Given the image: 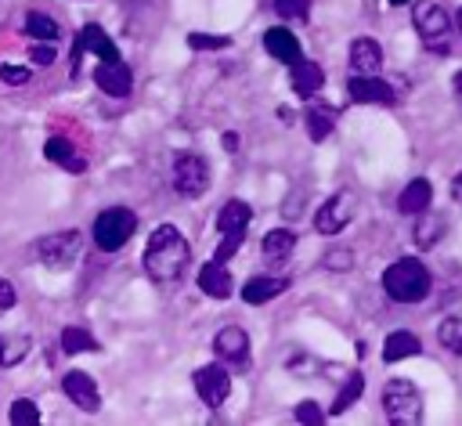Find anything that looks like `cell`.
<instances>
[{"label":"cell","instance_id":"23","mask_svg":"<svg viewBox=\"0 0 462 426\" xmlns=\"http://www.w3.org/2000/svg\"><path fill=\"white\" fill-rule=\"evenodd\" d=\"M249 220H253V209H249L242 199H231V202H224L220 213H217V231H220V235H224V231H245Z\"/></svg>","mask_w":462,"mask_h":426},{"label":"cell","instance_id":"39","mask_svg":"<svg viewBox=\"0 0 462 426\" xmlns=\"http://www.w3.org/2000/svg\"><path fill=\"white\" fill-rule=\"evenodd\" d=\"M14 300H18V296H14V285H11L7 278H0V314H4V310H11V307H14Z\"/></svg>","mask_w":462,"mask_h":426},{"label":"cell","instance_id":"17","mask_svg":"<svg viewBox=\"0 0 462 426\" xmlns=\"http://www.w3.org/2000/svg\"><path fill=\"white\" fill-rule=\"evenodd\" d=\"M285 289H289V278H282V274H256V278H249L242 285V300L245 303H267V300L282 296Z\"/></svg>","mask_w":462,"mask_h":426},{"label":"cell","instance_id":"32","mask_svg":"<svg viewBox=\"0 0 462 426\" xmlns=\"http://www.w3.org/2000/svg\"><path fill=\"white\" fill-rule=\"evenodd\" d=\"M274 11H278V18H285V22H307L310 0H274Z\"/></svg>","mask_w":462,"mask_h":426},{"label":"cell","instance_id":"5","mask_svg":"<svg viewBox=\"0 0 462 426\" xmlns=\"http://www.w3.org/2000/svg\"><path fill=\"white\" fill-rule=\"evenodd\" d=\"M383 412L397 426H415L422 419V394L411 379H390L383 386Z\"/></svg>","mask_w":462,"mask_h":426},{"label":"cell","instance_id":"42","mask_svg":"<svg viewBox=\"0 0 462 426\" xmlns=\"http://www.w3.org/2000/svg\"><path fill=\"white\" fill-rule=\"evenodd\" d=\"M220 141H224V148H227V152H235V148H238V134H224Z\"/></svg>","mask_w":462,"mask_h":426},{"label":"cell","instance_id":"38","mask_svg":"<svg viewBox=\"0 0 462 426\" xmlns=\"http://www.w3.org/2000/svg\"><path fill=\"white\" fill-rule=\"evenodd\" d=\"M325 267L346 271V267H350V253H346V249H332V253H325Z\"/></svg>","mask_w":462,"mask_h":426},{"label":"cell","instance_id":"20","mask_svg":"<svg viewBox=\"0 0 462 426\" xmlns=\"http://www.w3.org/2000/svg\"><path fill=\"white\" fill-rule=\"evenodd\" d=\"M292 249H296V235L289 227H274V231L263 235V256H267L271 267H282L292 256Z\"/></svg>","mask_w":462,"mask_h":426},{"label":"cell","instance_id":"16","mask_svg":"<svg viewBox=\"0 0 462 426\" xmlns=\"http://www.w3.org/2000/svg\"><path fill=\"white\" fill-rule=\"evenodd\" d=\"M231 271H227V264H220V260H209V264H202V271H199V289L206 292V296H213V300H227L231 296Z\"/></svg>","mask_w":462,"mask_h":426},{"label":"cell","instance_id":"12","mask_svg":"<svg viewBox=\"0 0 462 426\" xmlns=\"http://www.w3.org/2000/svg\"><path fill=\"white\" fill-rule=\"evenodd\" d=\"M61 390H65V397H69L76 408H83V412H97V408H101V394H97V383H94L87 372H79V368L65 372V379H61Z\"/></svg>","mask_w":462,"mask_h":426},{"label":"cell","instance_id":"15","mask_svg":"<svg viewBox=\"0 0 462 426\" xmlns=\"http://www.w3.org/2000/svg\"><path fill=\"white\" fill-rule=\"evenodd\" d=\"M383 69V47L372 36H357L350 43V72L357 76H379Z\"/></svg>","mask_w":462,"mask_h":426},{"label":"cell","instance_id":"26","mask_svg":"<svg viewBox=\"0 0 462 426\" xmlns=\"http://www.w3.org/2000/svg\"><path fill=\"white\" fill-rule=\"evenodd\" d=\"M25 32H29V40H47L51 43V40L61 36V25L43 11H29L25 14Z\"/></svg>","mask_w":462,"mask_h":426},{"label":"cell","instance_id":"33","mask_svg":"<svg viewBox=\"0 0 462 426\" xmlns=\"http://www.w3.org/2000/svg\"><path fill=\"white\" fill-rule=\"evenodd\" d=\"M242 242H245V231H224V235H220V245H217V253H213V260L227 264V260L238 253Z\"/></svg>","mask_w":462,"mask_h":426},{"label":"cell","instance_id":"19","mask_svg":"<svg viewBox=\"0 0 462 426\" xmlns=\"http://www.w3.org/2000/svg\"><path fill=\"white\" fill-rule=\"evenodd\" d=\"M43 155H47L51 162L65 166L69 173H83V170H87V159H83V155L76 152V144H72V141H65V137H47Z\"/></svg>","mask_w":462,"mask_h":426},{"label":"cell","instance_id":"36","mask_svg":"<svg viewBox=\"0 0 462 426\" xmlns=\"http://www.w3.org/2000/svg\"><path fill=\"white\" fill-rule=\"evenodd\" d=\"M325 419V412L314 404V401H300L296 404V422H310V426H318Z\"/></svg>","mask_w":462,"mask_h":426},{"label":"cell","instance_id":"45","mask_svg":"<svg viewBox=\"0 0 462 426\" xmlns=\"http://www.w3.org/2000/svg\"><path fill=\"white\" fill-rule=\"evenodd\" d=\"M390 4H393V7H401V4H408V0H390Z\"/></svg>","mask_w":462,"mask_h":426},{"label":"cell","instance_id":"40","mask_svg":"<svg viewBox=\"0 0 462 426\" xmlns=\"http://www.w3.org/2000/svg\"><path fill=\"white\" fill-rule=\"evenodd\" d=\"M29 54H32V61H36V65H51V61H54V51L47 47V40H43L40 47H32Z\"/></svg>","mask_w":462,"mask_h":426},{"label":"cell","instance_id":"29","mask_svg":"<svg viewBox=\"0 0 462 426\" xmlns=\"http://www.w3.org/2000/svg\"><path fill=\"white\" fill-rule=\"evenodd\" d=\"M361 390H365V375H361V372H350V379L343 383V390H339V394H336V401H332V415L346 412V408L361 397Z\"/></svg>","mask_w":462,"mask_h":426},{"label":"cell","instance_id":"13","mask_svg":"<svg viewBox=\"0 0 462 426\" xmlns=\"http://www.w3.org/2000/svg\"><path fill=\"white\" fill-rule=\"evenodd\" d=\"M94 83H97L108 97H126V94L134 90V72L123 65V58H119V61H97Z\"/></svg>","mask_w":462,"mask_h":426},{"label":"cell","instance_id":"34","mask_svg":"<svg viewBox=\"0 0 462 426\" xmlns=\"http://www.w3.org/2000/svg\"><path fill=\"white\" fill-rule=\"evenodd\" d=\"M188 47H191V51H224V47H231V36H209V32H191V36H188Z\"/></svg>","mask_w":462,"mask_h":426},{"label":"cell","instance_id":"7","mask_svg":"<svg viewBox=\"0 0 462 426\" xmlns=\"http://www.w3.org/2000/svg\"><path fill=\"white\" fill-rule=\"evenodd\" d=\"M173 191L184 195V199H199L206 188H209V162L195 152H177L173 155Z\"/></svg>","mask_w":462,"mask_h":426},{"label":"cell","instance_id":"44","mask_svg":"<svg viewBox=\"0 0 462 426\" xmlns=\"http://www.w3.org/2000/svg\"><path fill=\"white\" fill-rule=\"evenodd\" d=\"M455 25H458V32H462V7H458V14H455Z\"/></svg>","mask_w":462,"mask_h":426},{"label":"cell","instance_id":"18","mask_svg":"<svg viewBox=\"0 0 462 426\" xmlns=\"http://www.w3.org/2000/svg\"><path fill=\"white\" fill-rule=\"evenodd\" d=\"M289 69H292V90H296L300 97H314V94L321 90L325 72H321V65H318V61L300 58V61H296V65H289Z\"/></svg>","mask_w":462,"mask_h":426},{"label":"cell","instance_id":"37","mask_svg":"<svg viewBox=\"0 0 462 426\" xmlns=\"http://www.w3.org/2000/svg\"><path fill=\"white\" fill-rule=\"evenodd\" d=\"M0 79L11 87H22V83H29V69L25 65H0Z\"/></svg>","mask_w":462,"mask_h":426},{"label":"cell","instance_id":"6","mask_svg":"<svg viewBox=\"0 0 462 426\" xmlns=\"http://www.w3.org/2000/svg\"><path fill=\"white\" fill-rule=\"evenodd\" d=\"M79 249H83V231H76V227L43 235V238H36V245H32L36 260H40L43 267H51V271H65V267H72L76 256H79Z\"/></svg>","mask_w":462,"mask_h":426},{"label":"cell","instance_id":"21","mask_svg":"<svg viewBox=\"0 0 462 426\" xmlns=\"http://www.w3.org/2000/svg\"><path fill=\"white\" fill-rule=\"evenodd\" d=\"M430 199H433V188H430V181L426 177H415L404 191H401V199H397V209L401 213H411V217H419V213H426L430 209Z\"/></svg>","mask_w":462,"mask_h":426},{"label":"cell","instance_id":"8","mask_svg":"<svg viewBox=\"0 0 462 426\" xmlns=\"http://www.w3.org/2000/svg\"><path fill=\"white\" fill-rule=\"evenodd\" d=\"M191 379H195V390H199V397H202L206 408H220L227 401V394H231V372L224 365H217V361L195 368Z\"/></svg>","mask_w":462,"mask_h":426},{"label":"cell","instance_id":"27","mask_svg":"<svg viewBox=\"0 0 462 426\" xmlns=\"http://www.w3.org/2000/svg\"><path fill=\"white\" fill-rule=\"evenodd\" d=\"M29 336H18V332H11V336H0V365L4 368H11V365H18L25 354H29Z\"/></svg>","mask_w":462,"mask_h":426},{"label":"cell","instance_id":"14","mask_svg":"<svg viewBox=\"0 0 462 426\" xmlns=\"http://www.w3.org/2000/svg\"><path fill=\"white\" fill-rule=\"evenodd\" d=\"M263 47H267V54H271L274 61H282V65H296V61L303 58L300 40H296V36H292L285 25L267 29V32H263Z\"/></svg>","mask_w":462,"mask_h":426},{"label":"cell","instance_id":"10","mask_svg":"<svg viewBox=\"0 0 462 426\" xmlns=\"http://www.w3.org/2000/svg\"><path fill=\"white\" fill-rule=\"evenodd\" d=\"M213 354H217L224 365H231V368H245V365H249V336H245V329L224 325V329L213 336Z\"/></svg>","mask_w":462,"mask_h":426},{"label":"cell","instance_id":"35","mask_svg":"<svg viewBox=\"0 0 462 426\" xmlns=\"http://www.w3.org/2000/svg\"><path fill=\"white\" fill-rule=\"evenodd\" d=\"M437 235H440V217H426V220L415 227V242H419V249L433 245V242H437Z\"/></svg>","mask_w":462,"mask_h":426},{"label":"cell","instance_id":"2","mask_svg":"<svg viewBox=\"0 0 462 426\" xmlns=\"http://www.w3.org/2000/svg\"><path fill=\"white\" fill-rule=\"evenodd\" d=\"M383 289L397 303H419V300L430 296L433 278H430V271L419 256H401L383 271Z\"/></svg>","mask_w":462,"mask_h":426},{"label":"cell","instance_id":"4","mask_svg":"<svg viewBox=\"0 0 462 426\" xmlns=\"http://www.w3.org/2000/svg\"><path fill=\"white\" fill-rule=\"evenodd\" d=\"M134 231H137V217H134V209H126V206H108V209H101L97 220H94V227H90L94 245H97L101 253L123 249Z\"/></svg>","mask_w":462,"mask_h":426},{"label":"cell","instance_id":"11","mask_svg":"<svg viewBox=\"0 0 462 426\" xmlns=\"http://www.w3.org/2000/svg\"><path fill=\"white\" fill-rule=\"evenodd\" d=\"M346 94L357 105H393L397 101V94H393V87L386 79H379V76H357V72H350Z\"/></svg>","mask_w":462,"mask_h":426},{"label":"cell","instance_id":"25","mask_svg":"<svg viewBox=\"0 0 462 426\" xmlns=\"http://www.w3.org/2000/svg\"><path fill=\"white\" fill-rule=\"evenodd\" d=\"M79 36H83V43H87V47H90V51H94L101 61H119V51H116V43L105 36V29H101L97 22H87Z\"/></svg>","mask_w":462,"mask_h":426},{"label":"cell","instance_id":"41","mask_svg":"<svg viewBox=\"0 0 462 426\" xmlns=\"http://www.w3.org/2000/svg\"><path fill=\"white\" fill-rule=\"evenodd\" d=\"M451 199L462 206V170H458V173H455V181H451Z\"/></svg>","mask_w":462,"mask_h":426},{"label":"cell","instance_id":"9","mask_svg":"<svg viewBox=\"0 0 462 426\" xmlns=\"http://www.w3.org/2000/svg\"><path fill=\"white\" fill-rule=\"evenodd\" d=\"M354 217V195L350 191H336L332 199H325L314 213V227L321 235H339Z\"/></svg>","mask_w":462,"mask_h":426},{"label":"cell","instance_id":"31","mask_svg":"<svg viewBox=\"0 0 462 426\" xmlns=\"http://www.w3.org/2000/svg\"><path fill=\"white\" fill-rule=\"evenodd\" d=\"M11 426H32V422H40V408L29 401V397H18L14 404H11Z\"/></svg>","mask_w":462,"mask_h":426},{"label":"cell","instance_id":"28","mask_svg":"<svg viewBox=\"0 0 462 426\" xmlns=\"http://www.w3.org/2000/svg\"><path fill=\"white\" fill-rule=\"evenodd\" d=\"M101 343L87 332V329H79V325H69L65 332H61V350L65 354H83V350H97Z\"/></svg>","mask_w":462,"mask_h":426},{"label":"cell","instance_id":"43","mask_svg":"<svg viewBox=\"0 0 462 426\" xmlns=\"http://www.w3.org/2000/svg\"><path fill=\"white\" fill-rule=\"evenodd\" d=\"M455 97H458V105H462V72H455Z\"/></svg>","mask_w":462,"mask_h":426},{"label":"cell","instance_id":"24","mask_svg":"<svg viewBox=\"0 0 462 426\" xmlns=\"http://www.w3.org/2000/svg\"><path fill=\"white\" fill-rule=\"evenodd\" d=\"M303 123H307L310 141H325L332 134V126H336V108L332 105H310L303 112Z\"/></svg>","mask_w":462,"mask_h":426},{"label":"cell","instance_id":"1","mask_svg":"<svg viewBox=\"0 0 462 426\" xmlns=\"http://www.w3.org/2000/svg\"><path fill=\"white\" fill-rule=\"evenodd\" d=\"M188 271V238L173 224H159L144 245V274L155 285H177Z\"/></svg>","mask_w":462,"mask_h":426},{"label":"cell","instance_id":"30","mask_svg":"<svg viewBox=\"0 0 462 426\" xmlns=\"http://www.w3.org/2000/svg\"><path fill=\"white\" fill-rule=\"evenodd\" d=\"M437 339H440L451 354L462 357V318H444V321L437 325Z\"/></svg>","mask_w":462,"mask_h":426},{"label":"cell","instance_id":"3","mask_svg":"<svg viewBox=\"0 0 462 426\" xmlns=\"http://www.w3.org/2000/svg\"><path fill=\"white\" fill-rule=\"evenodd\" d=\"M411 25H415V32H419V40H422V47L430 54H451V43H455V29L458 25H455V18L440 4H430V0L415 4Z\"/></svg>","mask_w":462,"mask_h":426},{"label":"cell","instance_id":"22","mask_svg":"<svg viewBox=\"0 0 462 426\" xmlns=\"http://www.w3.org/2000/svg\"><path fill=\"white\" fill-rule=\"evenodd\" d=\"M419 350H422L419 336H415V332H404V329H397V332H390V336H386V343H383V361H386V365H393V361L415 357Z\"/></svg>","mask_w":462,"mask_h":426}]
</instances>
